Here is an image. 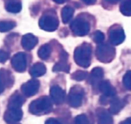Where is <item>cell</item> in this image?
<instances>
[{"label": "cell", "instance_id": "obj_35", "mask_svg": "<svg viewBox=\"0 0 131 124\" xmlns=\"http://www.w3.org/2000/svg\"><path fill=\"white\" fill-rule=\"evenodd\" d=\"M109 3H111V4H116L120 0H107Z\"/></svg>", "mask_w": 131, "mask_h": 124}, {"label": "cell", "instance_id": "obj_25", "mask_svg": "<svg viewBox=\"0 0 131 124\" xmlns=\"http://www.w3.org/2000/svg\"><path fill=\"white\" fill-rule=\"evenodd\" d=\"M16 23L13 21H0V32H5L15 28Z\"/></svg>", "mask_w": 131, "mask_h": 124}, {"label": "cell", "instance_id": "obj_21", "mask_svg": "<svg viewBox=\"0 0 131 124\" xmlns=\"http://www.w3.org/2000/svg\"><path fill=\"white\" fill-rule=\"evenodd\" d=\"M5 9L12 13H18L21 9V3L18 0H8L5 4Z\"/></svg>", "mask_w": 131, "mask_h": 124}, {"label": "cell", "instance_id": "obj_2", "mask_svg": "<svg viewBox=\"0 0 131 124\" xmlns=\"http://www.w3.org/2000/svg\"><path fill=\"white\" fill-rule=\"evenodd\" d=\"M52 107L51 100L48 96H41L30 103L29 112L34 115L41 116L50 113Z\"/></svg>", "mask_w": 131, "mask_h": 124}, {"label": "cell", "instance_id": "obj_26", "mask_svg": "<svg viewBox=\"0 0 131 124\" xmlns=\"http://www.w3.org/2000/svg\"><path fill=\"white\" fill-rule=\"evenodd\" d=\"M88 73L85 71H81V70H78L74 72L72 75H71V79L77 80V81H81L85 79L88 77Z\"/></svg>", "mask_w": 131, "mask_h": 124}, {"label": "cell", "instance_id": "obj_3", "mask_svg": "<svg viewBox=\"0 0 131 124\" xmlns=\"http://www.w3.org/2000/svg\"><path fill=\"white\" fill-rule=\"evenodd\" d=\"M59 25L58 19L55 13L45 12L39 19V26L41 29L47 32L55 31Z\"/></svg>", "mask_w": 131, "mask_h": 124}, {"label": "cell", "instance_id": "obj_30", "mask_svg": "<svg viewBox=\"0 0 131 124\" xmlns=\"http://www.w3.org/2000/svg\"><path fill=\"white\" fill-rule=\"evenodd\" d=\"M8 57H9V54L7 52L0 49V63H1L6 62L8 60Z\"/></svg>", "mask_w": 131, "mask_h": 124}, {"label": "cell", "instance_id": "obj_28", "mask_svg": "<svg viewBox=\"0 0 131 124\" xmlns=\"http://www.w3.org/2000/svg\"><path fill=\"white\" fill-rule=\"evenodd\" d=\"M75 124H89V120L86 115L81 114L75 118Z\"/></svg>", "mask_w": 131, "mask_h": 124}, {"label": "cell", "instance_id": "obj_12", "mask_svg": "<svg viewBox=\"0 0 131 124\" xmlns=\"http://www.w3.org/2000/svg\"><path fill=\"white\" fill-rule=\"evenodd\" d=\"M68 55L65 52H62L60 56V60L54 66V72H65L69 73L70 66L68 63Z\"/></svg>", "mask_w": 131, "mask_h": 124}, {"label": "cell", "instance_id": "obj_4", "mask_svg": "<svg viewBox=\"0 0 131 124\" xmlns=\"http://www.w3.org/2000/svg\"><path fill=\"white\" fill-rule=\"evenodd\" d=\"M114 49L108 44H101L97 47L96 56L99 61L102 63H109L114 58Z\"/></svg>", "mask_w": 131, "mask_h": 124}, {"label": "cell", "instance_id": "obj_33", "mask_svg": "<svg viewBox=\"0 0 131 124\" xmlns=\"http://www.w3.org/2000/svg\"><path fill=\"white\" fill-rule=\"evenodd\" d=\"M121 124H131V118H128L124 121L121 122Z\"/></svg>", "mask_w": 131, "mask_h": 124}, {"label": "cell", "instance_id": "obj_31", "mask_svg": "<svg viewBox=\"0 0 131 124\" xmlns=\"http://www.w3.org/2000/svg\"><path fill=\"white\" fill-rule=\"evenodd\" d=\"M45 124H61L58 120L54 119V118H50L48 120H47L45 121Z\"/></svg>", "mask_w": 131, "mask_h": 124}, {"label": "cell", "instance_id": "obj_24", "mask_svg": "<svg viewBox=\"0 0 131 124\" xmlns=\"http://www.w3.org/2000/svg\"><path fill=\"white\" fill-rule=\"evenodd\" d=\"M120 9L123 15L131 16V0H124L121 3Z\"/></svg>", "mask_w": 131, "mask_h": 124}, {"label": "cell", "instance_id": "obj_17", "mask_svg": "<svg viewBox=\"0 0 131 124\" xmlns=\"http://www.w3.org/2000/svg\"><path fill=\"white\" fill-rule=\"evenodd\" d=\"M97 124H113V118L107 110L104 109H98L97 111Z\"/></svg>", "mask_w": 131, "mask_h": 124}, {"label": "cell", "instance_id": "obj_13", "mask_svg": "<svg viewBox=\"0 0 131 124\" xmlns=\"http://www.w3.org/2000/svg\"><path fill=\"white\" fill-rule=\"evenodd\" d=\"M104 77V70L100 67L94 68L90 74V83L93 87H98Z\"/></svg>", "mask_w": 131, "mask_h": 124}, {"label": "cell", "instance_id": "obj_11", "mask_svg": "<svg viewBox=\"0 0 131 124\" xmlns=\"http://www.w3.org/2000/svg\"><path fill=\"white\" fill-rule=\"evenodd\" d=\"M51 100L57 105L62 104L65 100V92L58 86H53L50 90Z\"/></svg>", "mask_w": 131, "mask_h": 124}, {"label": "cell", "instance_id": "obj_19", "mask_svg": "<svg viewBox=\"0 0 131 124\" xmlns=\"http://www.w3.org/2000/svg\"><path fill=\"white\" fill-rule=\"evenodd\" d=\"M45 73H46V67L41 63H37L34 64L29 71V73L32 77L41 76Z\"/></svg>", "mask_w": 131, "mask_h": 124}, {"label": "cell", "instance_id": "obj_10", "mask_svg": "<svg viewBox=\"0 0 131 124\" xmlns=\"http://www.w3.org/2000/svg\"><path fill=\"white\" fill-rule=\"evenodd\" d=\"M13 85V77L12 73L5 69H0V94H2L5 88H10Z\"/></svg>", "mask_w": 131, "mask_h": 124}, {"label": "cell", "instance_id": "obj_14", "mask_svg": "<svg viewBox=\"0 0 131 124\" xmlns=\"http://www.w3.org/2000/svg\"><path fill=\"white\" fill-rule=\"evenodd\" d=\"M98 87L103 96L107 98H114L116 95V90L108 81H102Z\"/></svg>", "mask_w": 131, "mask_h": 124}, {"label": "cell", "instance_id": "obj_32", "mask_svg": "<svg viewBox=\"0 0 131 124\" xmlns=\"http://www.w3.org/2000/svg\"><path fill=\"white\" fill-rule=\"evenodd\" d=\"M86 5H93L96 2L97 0H82Z\"/></svg>", "mask_w": 131, "mask_h": 124}, {"label": "cell", "instance_id": "obj_8", "mask_svg": "<svg viewBox=\"0 0 131 124\" xmlns=\"http://www.w3.org/2000/svg\"><path fill=\"white\" fill-rule=\"evenodd\" d=\"M39 87H40L39 81L37 80V79H32L28 80L25 83H24L21 86V90L22 93L25 96L31 97V96H35L38 93V91L39 90Z\"/></svg>", "mask_w": 131, "mask_h": 124}, {"label": "cell", "instance_id": "obj_27", "mask_svg": "<svg viewBox=\"0 0 131 124\" xmlns=\"http://www.w3.org/2000/svg\"><path fill=\"white\" fill-rule=\"evenodd\" d=\"M124 86L129 90H131V71H128L125 73L123 78Z\"/></svg>", "mask_w": 131, "mask_h": 124}, {"label": "cell", "instance_id": "obj_9", "mask_svg": "<svg viewBox=\"0 0 131 124\" xmlns=\"http://www.w3.org/2000/svg\"><path fill=\"white\" fill-rule=\"evenodd\" d=\"M23 113L21 108H8L4 114V120L8 124L18 123L22 118Z\"/></svg>", "mask_w": 131, "mask_h": 124}, {"label": "cell", "instance_id": "obj_7", "mask_svg": "<svg viewBox=\"0 0 131 124\" xmlns=\"http://www.w3.org/2000/svg\"><path fill=\"white\" fill-rule=\"evenodd\" d=\"M11 64L13 69L18 73H23L26 69L27 60L26 55L24 52H18L14 55L11 60Z\"/></svg>", "mask_w": 131, "mask_h": 124}, {"label": "cell", "instance_id": "obj_16", "mask_svg": "<svg viewBox=\"0 0 131 124\" xmlns=\"http://www.w3.org/2000/svg\"><path fill=\"white\" fill-rule=\"evenodd\" d=\"M38 43V39L32 34H26L22 36L21 46L24 49L29 51L35 47Z\"/></svg>", "mask_w": 131, "mask_h": 124}, {"label": "cell", "instance_id": "obj_6", "mask_svg": "<svg viewBox=\"0 0 131 124\" xmlns=\"http://www.w3.org/2000/svg\"><path fill=\"white\" fill-rule=\"evenodd\" d=\"M71 29L75 36H84L90 31V24L81 19H76L71 23Z\"/></svg>", "mask_w": 131, "mask_h": 124}, {"label": "cell", "instance_id": "obj_29", "mask_svg": "<svg viewBox=\"0 0 131 124\" xmlns=\"http://www.w3.org/2000/svg\"><path fill=\"white\" fill-rule=\"evenodd\" d=\"M104 39V35L101 31H97L94 35V41L97 43H101Z\"/></svg>", "mask_w": 131, "mask_h": 124}, {"label": "cell", "instance_id": "obj_23", "mask_svg": "<svg viewBox=\"0 0 131 124\" xmlns=\"http://www.w3.org/2000/svg\"><path fill=\"white\" fill-rule=\"evenodd\" d=\"M51 52V48L50 45L45 44V45L41 46L39 48V49L38 51V55L41 59L46 60L49 58Z\"/></svg>", "mask_w": 131, "mask_h": 124}, {"label": "cell", "instance_id": "obj_5", "mask_svg": "<svg viewBox=\"0 0 131 124\" xmlns=\"http://www.w3.org/2000/svg\"><path fill=\"white\" fill-rule=\"evenodd\" d=\"M84 90L80 86H73L68 94V103L71 107L78 108L82 104L84 97Z\"/></svg>", "mask_w": 131, "mask_h": 124}, {"label": "cell", "instance_id": "obj_1", "mask_svg": "<svg viewBox=\"0 0 131 124\" xmlns=\"http://www.w3.org/2000/svg\"><path fill=\"white\" fill-rule=\"evenodd\" d=\"M91 46L88 43H84L78 46L74 53L75 63L83 68H88L91 65Z\"/></svg>", "mask_w": 131, "mask_h": 124}, {"label": "cell", "instance_id": "obj_15", "mask_svg": "<svg viewBox=\"0 0 131 124\" xmlns=\"http://www.w3.org/2000/svg\"><path fill=\"white\" fill-rule=\"evenodd\" d=\"M125 39V33L122 29H116L110 33V41L112 45L117 46L121 44Z\"/></svg>", "mask_w": 131, "mask_h": 124}, {"label": "cell", "instance_id": "obj_34", "mask_svg": "<svg viewBox=\"0 0 131 124\" xmlns=\"http://www.w3.org/2000/svg\"><path fill=\"white\" fill-rule=\"evenodd\" d=\"M54 2H56V3H58V4H62V3H64V2H65L66 1H68V0H53Z\"/></svg>", "mask_w": 131, "mask_h": 124}, {"label": "cell", "instance_id": "obj_20", "mask_svg": "<svg viewBox=\"0 0 131 124\" xmlns=\"http://www.w3.org/2000/svg\"><path fill=\"white\" fill-rule=\"evenodd\" d=\"M124 103L118 97H114L111 102L110 113L112 114H117L124 107Z\"/></svg>", "mask_w": 131, "mask_h": 124}, {"label": "cell", "instance_id": "obj_18", "mask_svg": "<svg viewBox=\"0 0 131 124\" xmlns=\"http://www.w3.org/2000/svg\"><path fill=\"white\" fill-rule=\"evenodd\" d=\"M24 103L25 98L18 92H15L8 100V108H21Z\"/></svg>", "mask_w": 131, "mask_h": 124}, {"label": "cell", "instance_id": "obj_22", "mask_svg": "<svg viewBox=\"0 0 131 124\" xmlns=\"http://www.w3.org/2000/svg\"><path fill=\"white\" fill-rule=\"evenodd\" d=\"M74 9L69 6V5H67V6H64L62 10H61V19H62V22L66 24L68 23L72 18L73 15H74Z\"/></svg>", "mask_w": 131, "mask_h": 124}]
</instances>
